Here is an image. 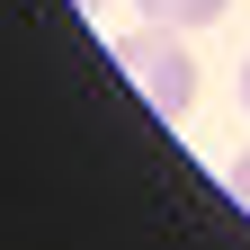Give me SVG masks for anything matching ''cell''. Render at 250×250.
<instances>
[{"label": "cell", "mask_w": 250, "mask_h": 250, "mask_svg": "<svg viewBox=\"0 0 250 250\" xmlns=\"http://www.w3.org/2000/svg\"><path fill=\"white\" fill-rule=\"evenodd\" d=\"M116 72L143 89V107L179 125L188 107H197V54H188V27H161V18H143V27H125L116 36Z\"/></svg>", "instance_id": "obj_1"}, {"label": "cell", "mask_w": 250, "mask_h": 250, "mask_svg": "<svg viewBox=\"0 0 250 250\" xmlns=\"http://www.w3.org/2000/svg\"><path fill=\"white\" fill-rule=\"evenodd\" d=\"M134 9H143V18H161V27H214L232 0H134Z\"/></svg>", "instance_id": "obj_2"}, {"label": "cell", "mask_w": 250, "mask_h": 250, "mask_svg": "<svg viewBox=\"0 0 250 250\" xmlns=\"http://www.w3.org/2000/svg\"><path fill=\"white\" fill-rule=\"evenodd\" d=\"M232 206H250V152L232 161Z\"/></svg>", "instance_id": "obj_3"}, {"label": "cell", "mask_w": 250, "mask_h": 250, "mask_svg": "<svg viewBox=\"0 0 250 250\" xmlns=\"http://www.w3.org/2000/svg\"><path fill=\"white\" fill-rule=\"evenodd\" d=\"M241 107H250V62H241Z\"/></svg>", "instance_id": "obj_4"}, {"label": "cell", "mask_w": 250, "mask_h": 250, "mask_svg": "<svg viewBox=\"0 0 250 250\" xmlns=\"http://www.w3.org/2000/svg\"><path fill=\"white\" fill-rule=\"evenodd\" d=\"M81 9H107V0H81Z\"/></svg>", "instance_id": "obj_5"}]
</instances>
